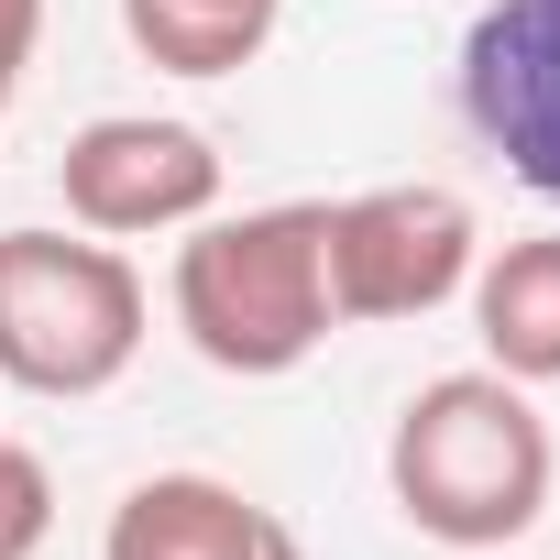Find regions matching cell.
Returning <instances> with one entry per match:
<instances>
[{
	"label": "cell",
	"mask_w": 560,
	"mask_h": 560,
	"mask_svg": "<svg viewBox=\"0 0 560 560\" xmlns=\"http://www.w3.org/2000/svg\"><path fill=\"white\" fill-rule=\"evenodd\" d=\"M462 121L472 143L560 209V0H483L472 34H462Z\"/></svg>",
	"instance_id": "obj_6"
},
{
	"label": "cell",
	"mask_w": 560,
	"mask_h": 560,
	"mask_svg": "<svg viewBox=\"0 0 560 560\" xmlns=\"http://www.w3.org/2000/svg\"><path fill=\"white\" fill-rule=\"evenodd\" d=\"M176 330L209 374L275 385L298 374L330 319V198H275L242 220H187L176 242Z\"/></svg>",
	"instance_id": "obj_2"
},
{
	"label": "cell",
	"mask_w": 560,
	"mask_h": 560,
	"mask_svg": "<svg viewBox=\"0 0 560 560\" xmlns=\"http://www.w3.org/2000/svg\"><path fill=\"white\" fill-rule=\"evenodd\" d=\"M34 45H45V0H0V100L23 89V67H34Z\"/></svg>",
	"instance_id": "obj_11"
},
{
	"label": "cell",
	"mask_w": 560,
	"mask_h": 560,
	"mask_svg": "<svg viewBox=\"0 0 560 560\" xmlns=\"http://www.w3.org/2000/svg\"><path fill=\"white\" fill-rule=\"evenodd\" d=\"M549 483H560V440L549 418L527 407L516 374L472 363V374H429L385 440V494L418 538L440 549H516L538 516H549Z\"/></svg>",
	"instance_id": "obj_1"
},
{
	"label": "cell",
	"mask_w": 560,
	"mask_h": 560,
	"mask_svg": "<svg viewBox=\"0 0 560 560\" xmlns=\"http://www.w3.org/2000/svg\"><path fill=\"white\" fill-rule=\"evenodd\" d=\"M483 264V220L462 187H363V198H330V319H429L472 287Z\"/></svg>",
	"instance_id": "obj_4"
},
{
	"label": "cell",
	"mask_w": 560,
	"mask_h": 560,
	"mask_svg": "<svg viewBox=\"0 0 560 560\" xmlns=\"http://www.w3.org/2000/svg\"><path fill=\"white\" fill-rule=\"evenodd\" d=\"M472 341L494 374L516 385H560V231H527V242H494L472 264Z\"/></svg>",
	"instance_id": "obj_8"
},
{
	"label": "cell",
	"mask_w": 560,
	"mask_h": 560,
	"mask_svg": "<svg viewBox=\"0 0 560 560\" xmlns=\"http://www.w3.org/2000/svg\"><path fill=\"white\" fill-rule=\"evenodd\" d=\"M45 538H56V472H45V451L0 440V560H34Z\"/></svg>",
	"instance_id": "obj_10"
},
{
	"label": "cell",
	"mask_w": 560,
	"mask_h": 560,
	"mask_svg": "<svg viewBox=\"0 0 560 560\" xmlns=\"http://www.w3.org/2000/svg\"><path fill=\"white\" fill-rule=\"evenodd\" d=\"M56 187H67V220L100 231V242L187 231V220L220 209V143L198 121H165V110H110L67 143Z\"/></svg>",
	"instance_id": "obj_5"
},
{
	"label": "cell",
	"mask_w": 560,
	"mask_h": 560,
	"mask_svg": "<svg viewBox=\"0 0 560 560\" xmlns=\"http://www.w3.org/2000/svg\"><path fill=\"white\" fill-rule=\"evenodd\" d=\"M472 560H505V549H472Z\"/></svg>",
	"instance_id": "obj_12"
},
{
	"label": "cell",
	"mask_w": 560,
	"mask_h": 560,
	"mask_svg": "<svg viewBox=\"0 0 560 560\" xmlns=\"http://www.w3.org/2000/svg\"><path fill=\"white\" fill-rule=\"evenodd\" d=\"M275 23H287V0H121V34L143 67L165 78H242Z\"/></svg>",
	"instance_id": "obj_9"
},
{
	"label": "cell",
	"mask_w": 560,
	"mask_h": 560,
	"mask_svg": "<svg viewBox=\"0 0 560 560\" xmlns=\"http://www.w3.org/2000/svg\"><path fill=\"white\" fill-rule=\"evenodd\" d=\"M100 560H308V549L275 505H253L220 472H143L110 505Z\"/></svg>",
	"instance_id": "obj_7"
},
{
	"label": "cell",
	"mask_w": 560,
	"mask_h": 560,
	"mask_svg": "<svg viewBox=\"0 0 560 560\" xmlns=\"http://www.w3.org/2000/svg\"><path fill=\"white\" fill-rule=\"evenodd\" d=\"M143 275L121 242L78 231H0V385L23 396H110L143 352Z\"/></svg>",
	"instance_id": "obj_3"
}]
</instances>
